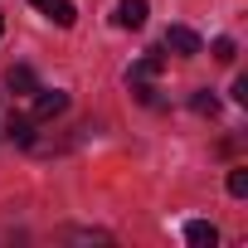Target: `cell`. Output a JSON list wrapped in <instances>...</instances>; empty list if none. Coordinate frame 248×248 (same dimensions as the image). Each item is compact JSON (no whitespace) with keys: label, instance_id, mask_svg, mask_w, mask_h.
<instances>
[{"label":"cell","instance_id":"obj_1","mask_svg":"<svg viewBox=\"0 0 248 248\" xmlns=\"http://www.w3.org/2000/svg\"><path fill=\"white\" fill-rule=\"evenodd\" d=\"M161 68H166V59H161V54H141V59L132 63L127 83H132V93H137L141 102H156V97H151V83L161 78Z\"/></svg>","mask_w":248,"mask_h":248},{"label":"cell","instance_id":"obj_2","mask_svg":"<svg viewBox=\"0 0 248 248\" xmlns=\"http://www.w3.org/2000/svg\"><path fill=\"white\" fill-rule=\"evenodd\" d=\"M59 112H68V93L63 88H34V122H54Z\"/></svg>","mask_w":248,"mask_h":248},{"label":"cell","instance_id":"obj_3","mask_svg":"<svg viewBox=\"0 0 248 248\" xmlns=\"http://www.w3.org/2000/svg\"><path fill=\"white\" fill-rule=\"evenodd\" d=\"M166 49L180 54V59H195V54H200V34L185 30V25H170V30H166Z\"/></svg>","mask_w":248,"mask_h":248},{"label":"cell","instance_id":"obj_4","mask_svg":"<svg viewBox=\"0 0 248 248\" xmlns=\"http://www.w3.org/2000/svg\"><path fill=\"white\" fill-rule=\"evenodd\" d=\"M122 30H141L146 25V0H117V15H112Z\"/></svg>","mask_w":248,"mask_h":248},{"label":"cell","instance_id":"obj_5","mask_svg":"<svg viewBox=\"0 0 248 248\" xmlns=\"http://www.w3.org/2000/svg\"><path fill=\"white\" fill-rule=\"evenodd\" d=\"M185 243H195V248H214V243H219V229L204 224V219H190V224H185Z\"/></svg>","mask_w":248,"mask_h":248},{"label":"cell","instance_id":"obj_6","mask_svg":"<svg viewBox=\"0 0 248 248\" xmlns=\"http://www.w3.org/2000/svg\"><path fill=\"white\" fill-rule=\"evenodd\" d=\"M5 88H10V93H34V88H39V83H34V68L10 63V68H5Z\"/></svg>","mask_w":248,"mask_h":248},{"label":"cell","instance_id":"obj_7","mask_svg":"<svg viewBox=\"0 0 248 248\" xmlns=\"http://www.w3.org/2000/svg\"><path fill=\"white\" fill-rule=\"evenodd\" d=\"M44 15H49V20H54V25H59V30H68V25H73V20H78V10H73V5H68V0H54V5H49V10H44Z\"/></svg>","mask_w":248,"mask_h":248},{"label":"cell","instance_id":"obj_8","mask_svg":"<svg viewBox=\"0 0 248 248\" xmlns=\"http://www.w3.org/2000/svg\"><path fill=\"white\" fill-rule=\"evenodd\" d=\"M190 107H195L200 117H214V112H219V97H214V93L204 88V93H195V97H190Z\"/></svg>","mask_w":248,"mask_h":248},{"label":"cell","instance_id":"obj_9","mask_svg":"<svg viewBox=\"0 0 248 248\" xmlns=\"http://www.w3.org/2000/svg\"><path fill=\"white\" fill-rule=\"evenodd\" d=\"M229 195H233V200L248 195V170H229Z\"/></svg>","mask_w":248,"mask_h":248},{"label":"cell","instance_id":"obj_10","mask_svg":"<svg viewBox=\"0 0 248 248\" xmlns=\"http://www.w3.org/2000/svg\"><path fill=\"white\" fill-rule=\"evenodd\" d=\"M214 59L219 63H233V39H214Z\"/></svg>","mask_w":248,"mask_h":248},{"label":"cell","instance_id":"obj_11","mask_svg":"<svg viewBox=\"0 0 248 248\" xmlns=\"http://www.w3.org/2000/svg\"><path fill=\"white\" fill-rule=\"evenodd\" d=\"M30 5H39V10H49V5H54V0H30Z\"/></svg>","mask_w":248,"mask_h":248}]
</instances>
